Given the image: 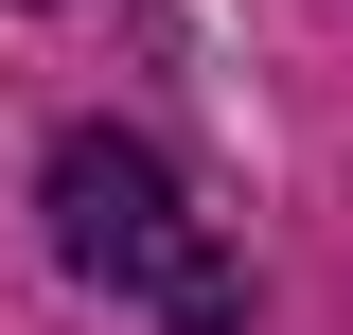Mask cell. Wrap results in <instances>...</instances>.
<instances>
[{
  "label": "cell",
  "mask_w": 353,
  "mask_h": 335,
  "mask_svg": "<svg viewBox=\"0 0 353 335\" xmlns=\"http://www.w3.org/2000/svg\"><path fill=\"white\" fill-rule=\"evenodd\" d=\"M36 194H53V265H71V283L141 300L159 335H248V265L212 247V212L176 194V159H159V141H124V124H71Z\"/></svg>",
  "instance_id": "6da1fadb"
}]
</instances>
